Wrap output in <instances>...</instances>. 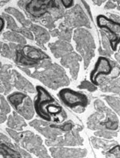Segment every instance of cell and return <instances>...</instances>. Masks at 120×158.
I'll return each instance as SVG.
<instances>
[{
	"mask_svg": "<svg viewBox=\"0 0 120 158\" xmlns=\"http://www.w3.org/2000/svg\"><path fill=\"white\" fill-rule=\"evenodd\" d=\"M37 97L34 101L35 110L37 114L47 122L53 121L59 123L61 118L64 120L67 117L62 107L58 104V102L49 94V93L44 89L43 87L37 86Z\"/></svg>",
	"mask_w": 120,
	"mask_h": 158,
	"instance_id": "cell-1",
	"label": "cell"
},
{
	"mask_svg": "<svg viewBox=\"0 0 120 158\" xmlns=\"http://www.w3.org/2000/svg\"><path fill=\"white\" fill-rule=\"evenodd\" d=\"M31 76L53 90L69 85V79L64 70L56 63H52L51 60L45 61L40 67L36 68Z\"/></svg>",
	"mask_w": 120,
	"mask_h": 158,
	"instance_id": "cell-2",
	"label": "cell"
},
{
	"mask_svg": "<svg viewBox=\"0 0 120 158\" xmlns=\"http://www.w3.org/2000/svg\"><path fill=\"white\" fill-rule=\"evenodd\" d=\"M13 51V60L19 67H38L46 60H50L49 56L44 51L28 45H15L9 44Z\"/></svg>",
	"mask_w": 120,
	"mask_h": 158,
	"instance_id": "cell-3",
	"label": "cell"
},
{
	"mask_svg": "<svg viewBox=\"0 0 120 158\" xmlns=\"http://www.w3.org/2000/svg\"><path fill=\"white\" fill-rule=\"evenodd\" d=\"M96 113L93 114L87 120V126L90 130H107L114 131L118 128V119L111 110L108 109L101 100L95 102Z\"/></svg>",
	"mask_w": 120,
	"mask_h": 158,
	"instance_id": "cell-4",
	"label": "cell"
},
{
	"mask_svg": "<svg viewBox=\"0 0 120 158\" xmlns=\"http://www.w3.org/2000/svg\"><path fill=\"white\" fill-rule=\"evenodd\" d=\"M6 131L17 143H20L23 148L34 153L40 158H51L42 143L40 136L31 131L17 132L12 129H6Z\"/></svg>",
	"mask_w": 120,
	"mask_h": 158,
	"instance_id": "cell-5",
	"label": "cell"
},
{
	"mask_svg": "<svg viewBox=\"0 0 120 158\" xmlns=\"http://www.w3.org/2000/svg\"><path fill=\"white\" fill-rule=\"evenodd\" d=\"M73 40L77 51L83 59L84 68L87 69L91 59L95 57V42L91 33L86 28H78L73 33Z\"/></svg>",
	"mask_w": 120,
	"mask_h": 158,
	"instance_id": "cell-6",
	"label": "cell"
},
{
	"mask_svg": "<svg viewBox=\"0 0 120 158\" xmlns=\"http://www.w3.org/2000/svg\"><path fill=\"white\" fill-rule=\"evenodd\" d=\"M59 2L56 0H30L19 1L18 5L24 9L31 19L41 23L44 18L51 14L52 9L56 7Z\"/></svg>",
	"mask_w": 120,
	"mask_h": 158,
	"instance_id": "cell-7",
	"label": "cell"
},
{
	"mask_svg": "<svg viewBox=\"0 0 120 158\" xmlns=\"http://www.w3.org/2000/svg\"><path fill=\"white\" fill-rule=\"evenodd\" d=\"M58 97L69 108L77 113L84 112L88 105V98L85 94L70 89H63L58 93Z\"/></svg>",
	"mask_w": 120,
	"mask_h": 158,
	"instance_id": "cell-8",
	"label": "cell"
},
{
	"mask_svg": "<svg viewBox=\"0 0 120 158\" xmlns=\"http://www.w3.org/2000/svg\"><path fill=\"white\" fill-rule=\"evenodd\" d=\"M97 24L100 28L106 31L113 51L117 50L118 43L120 42V24L103 15L97 16Z\"/></svg>",
	"mask_w": 120,
	"mask_h": 158,
	"instance_id": "cell-9",
	"label": "cell"
},
{
	"mask_svg": "<svg viewBox=\"0 0 120 158\" xmlns=\"http://www.w3.org/2000/svg\"><path fill=\"white\" fill-rule=\"evenodd\" d=\"M60 26L67 27L69 28L74 27L80 28L82 26L90 28V23L82 7L79 4H77L69 11L65 12L64 21L60 24Z\"/></svg>",
	"mask_w": 120,
	"mask_h": 158,
	"instance_id": "cell-10",
	"label": "cell"
},
{
	"mask_svg": "<svg viewBox=\"0 0 120 158\" xmlns=\"http://www.w3.org/2000/svg\"><path fill=\"white\" fill-rule=\"evenodd\" d=\"M82 130L77 127L68 132L63 136H60L53 140H46L48 146L53 148H61L63 146H79L83 144V139L80 136L79 131Z\"/></svg>",
	"mask_w": 120,
	"mask_h": 158,
	"instance_id": "cell-11",
	"label": "cell"
},
{
	"mask_svg": "<svg viewBox=\"0 0 120 158\" xmlns=\"http://www.w3.org/2000/svg\"><path fill=\"white\" fill-rule=\"evenodd\" d=\"M112 62L106 57H100L97 61L95 67L90 73V80L95 85H99V80L101 76H108L112 72Z\"/></svg>",
	"mask_w": 120,
	"mask_h": 158,
	"instance_id": "cell-12",
	"label": "cell"
},
{
	"mask_svg": "<svg viewBox=\"0 0 120 158\" xmlns=\"http://www.w3.org/2000/svg\"><path fill=\"white\" fill-rule=\"evenodd\" d=\"M30 126L32 127L36 128L41 134L48 139L49 140H53L58 137L64 135H62L63 131H61L59 129L52 127L51 125L48 124V123L42 122L41 120L36 119L34 121L31 122Z\"/></svg>",
	"mask_w": 120,
	"mask_h": 158,
	"instance_id": "cell-13",
	"label": "cell"
},
{
	"mask_svg": "<svg viewBox=\"0 0 120 158\" xmlns=\"http://www.w3.org/2000/svg\"><path fill=\"white\" fill-rule=\"evenodd\" d=\"M50 152L52 158H82L86 156L87 151L82 148H51Z\"/></svg>",
	"mask_w": 120,
	"mask_h": 158,
	"instance_id": "cell-14",
	"label": "cell"
},
{
	"mask_svg": "<svg viewBox=\"0 0 120 158\" xmlns=\"http://www.w3.org/2000/svg\"><path fill=\"white\" fill-rule=\"evenodd\" d=\"M81 60H82V57L73 51L70 54H67L66 56L63 57L62 59H60V64L69 69L71 76L76 80L79 72V63Z\"/></svg>",
	"mask_w": 120,
	"mask_h": 158,
	"instance_id": "cell-15",
	"label": "cell"
},
{
	"mask_svg": "<svg viewBox=\"0 0 120 158\" xmlns=\"http://www.w3.org/2000/svg\"><path fill=\"white\" fill-rule=\"evenodd\" d=\"M51 52L56 59H62L63 57L66 56L67 54L73 52V48L69 42L63 41H56L53 43L48 45Z\"/></svg>",
	"mask_w": 120,
	"mask_h": 158,
	"instance_id": "cell-16",
	"label": "cell"
},
{
	"mask_svg": "<svg viewBox=\"0 0 120 158\" xmlns=\"http://www.w3.org/2000/svg\"><path fill=\"white\" fill-rule=\"evenodd\" d=\"M11 65L5 64L1 67V93L7 94L12 89V70Z\"/></svg>",
	"mask_w": 120,
	"mask_h": 158,
	"instance_id": "cell-17",
	"label": "cell"
},
{
	"mask_svg": "<svg viewBox=\"0 0 120 158\" xmlns=\"http://www.w3.org/2000/svg\"><path fill=\"white\" fill-rule=\"evenodd\" d=\"M1 155L3 158H22L20 152L15 149L8 138L6 135L1 134Z\"/></svg>",
	"mask_w": 120,
	"mask_h": 158,
	"instance_id": "cell-18",
	"label": "cell"
},
{
	"mask_svg": "<svg viewBox=\"0 0 120 158\" xmlns=\"http://www.w3.org/2000/svg\"><path fill=\"white\" fill-rule=\"evenodd\" d=\"M99 85L102 91L110 92L120 94V72L111 78L106 79L105 81H100Z\"/></svg>",
	"mask_w": 120,
	"mask_h": 158,
	"instance_id": "cell-19",
	"label": "cell"
},
{
	"mask_svg": "<svg viewBox=\"0 0 120 158\" xmlns=\"http://www.w3.org/2000/svg\"><path fill=\"white\" fill-rule=\"evenodd\" d=\"M12 78L14 86L19 90H24L25 92L33 93L35 92V89L33 85L25 79L24 76H22L17 71L12 70Z\"/></svg>",
	"mask_w": 120,
	"mask_h": 158,
	"instance_id": "cell-20",
	"label": "cell"
},
{
	"mask_svg": "<svg viewBox=\"0 0 120 158\" xmlns=\"http://www.w3.org/2000/svg\"><path fill=\"white\" fill-rule=\"evenodd\" d=\"M29 29L32 31V33H34L35 40L37 41V43L45 50V44L49 41L50 33L43 27L34 24H32Z\"/></svg>",
	"mask_w": 120,
	"mask_h": 158,
	"instance_id": "cell-21",
	"label": "cell"
},
{
	"mask_svg": "<svg viewBox=\"0 0 120 158\" xmlns=\"http://www.w3.org/2000/svg\"><path fill=\"white\" fill-rule=\"evenodd\" d=\"M15 110L21 117H24L27 120L32 119L34 116L35 110L34 105L32 103V99L28 96L24 101V102Z\"/></svg>",
	"mask_w": 120,
	"mask_h": 158,
	"instance_id": "cell-22",
	"label": "cell"
},
{
	"mask_svg": "<svg viewBox=\"0 0 120 158\" xmlns=\"http://www.w3.org/2000/svg\"><path fill=\"white\" fill-rule=\"evenodd\" d=\"M27 123L19 114L14 112L7 119V127L14 131H22L25 127Z\"/></svg>",
	"mask_w": 120,
	"mask_h": 158,
	"instance_id": "cell-23",
	"label": "cell"
},
{
	"mask_svg": "<svg viewBox=\"0 0 120 158\" xmlns=\"http://www.w3.org/2000/svg\"><path fill=\"white\" fill-rule=\"evenodd\" d=\"M5 12H6L7 14H11L15 19H17L18 21L23 25L24 28H27L29 29L33 24L30 20L26 19L25 16L21 11H19V10L14 8V7H7V8L5 9Z\"/></svg>",
	"mask_w": 120,
	"mask_h": 158,
	"instance_id": "cell-24",
	"label": "cell"
},
{
	"mask_svg": "<svg viewBox=\"0 0 120 158\" xmlns=\"http://www.w3.org/2000/svg\"><path fill=\"white\" fill-rule=\"evenodd\" d=\"M100 34H101V46L99 49V54L103 55V57L106 56H110L113 53L111 46H110V39L108 37L107 34L103 30L100 31Z\"/></svg>",
	"mask_w": 120,
	"mask_h": 158,
	"instance_id": "cell-25",
	"label": "cell"
},
{
	"mask_svg": "<svg viewBox=\"0 0 120 158\" xmlns=\"http://www.w3.org/2000/svg\"><path fill=\"white\" fill-rule=\"evenodd\" d=\"M27 97H28V95L25 93H21V92H15L11 95H9L7 97V100L11 103V106L14 107V109L16 110L24 102Z\"/></svg>",
	"mask_w": 120,
	"mask_h": 158,
	"instance_id": "cell-26",
	"label": "cell"
},
{
	"mask_svg": "<svg viewBox=\"0 0 120 158\" xmlns=\"http://www.w3.org/2000/svg\"><path fill=\"white\" fill-rule=\"evenodd\" d=\"M2 37L5 40L11 41L12 43H18L19 45H26V39L22 36L20 33H15V32H5L2 35Z\"/></svg>",
	"mask_w": 120,
	"mask_h": 158,
	"instance_id": "cell-27",
	"label": "cell"
},
{
	"mask_svg": "<svg viewBox=\"0 0 120 158\" xmlns=\"http://www.w3.org/2000/svg\"><path fill=\"white\" fill-rule=\"evenodd\" d=\"M90 139H91V142H92L94 147L96 148H103V149L105 150H110V148H112L116 145L115 143H114V141L106 142V141H103L102 139L95 138V137H91Z\"/></svg>",
	"mask_w": 120,
	"mask_h": 158,
	"instance_id": "cell-28",
	"label": "cell"
},
{
	"mask_svg": "<svg viewBox=\"0 0 120 158\" xmlns=\"http://www.w3.org/2000/svg\"><path fill=\"white\" fill-rule=\"evenodd\" d=\"M105 100L108 105L120 116V98L111 96H106Z\"/></svg>",
	"mask_w": 120,
	"mask_h": 158,
	"instance_id": "cell-29",
	"label": "cell"
},
{
	"mask_svg": "<svg viewBox=\"0 0 120 158\" xmlns=\"http://www.w3.org/2000/svg\"><path fill=\"white\" fill-rule=\"evenodd\" d=\"M1 17L3 18L6 21V24H7L6 26H7L8 29H10L12 32H15V33H19L20 28L18 27V25L16 24V23H15V20L13 19V17H11V15H7L6 13H2V15H1Z\"/></svg>",
	"mask_w": 120,
	"mask_h": 158,
	"instance_id": "cell-30",
	"label": "cell"
},
{
	"mask_svg": "<svg viewBox=\"0 0 120 158\" xmlns=\"http://www.w3.org/2000/svg\"><path fill=\"white\" fill-rule=\"evenodd\" d=\"M11 112V108L4 97L1 96V123H4L6 120V115Z\"/></svg>",
	"mask_w": 120,
	"mask_h": 158,
	"instance_id": "cell-31",
	"label": "cell"
},
{
	"mask_svg": "<svg viewBox=\"0 0 120 158\" xmlns=\"http://www.w3.org/2000/svg\"><path fill=\"white\" fill-rule=\"evenodd\" d=\"M60 36H59V39L60 41H66V42H69L70 41L71 38H72V34H73V32H72V28H67V27H62L60 26Z\"/></svg>",
	"mask_w": 120,
	"mask_h": 158,
	"instance_id": "cell-32",
	"label": "cell"
},
{
	"mask_svg": "<svg viewBox=\"0 0 120 158\" xmlns=\"http://www.w3.org/2000/svg\"><path fill=\"white\" fill-rule=\"evenodd\" d=\"M51 127L53 128H56V129H59L61 131L63 132H70L71 131L73 130V123L72 122H67V123H64V124H61V125H55V124H51Z\"/></svg>",
	"mask_w": 120,
	"mask_h": 158,
	"instance_id": "cell-33",
	"label": "cell"
},
{
	"mask_svg": "<svg viewBox=\"0 0 120 158\" xmlns=\"http://www.w3.org/2000/svg\"><path fill=\"white\" fill-rule=\"evenodd\" d=\"M95 135H96V136L110 139L117 136V135H118V133H117L116 131H111L102 130V131H99L95 132Z\"/></svg>",
	"mask_w": 120,
	"mask_h": 158,
	"instance_id": "cell-34",
	"label": "cell"
},
{
	"mask_svg": "<svg viewBox=\"0 0 120 158\" xmlns=\"http://www.w3.org/2000/svg\"><path fill=\"white\" fill-rule=\"evenodd\" d=\"M1 55L5 57V58L13 59V51L9 45L1 43Z\"/></svg>",
	"mask_w": 120,
	"mask_h": 158,
	"instance_id": "cell-35",
	"label": "cell"
},
{
	"mask_svg": "<svg viewBox=\"0 0 120 158\" xmlns=\"http://www.w3.org/2000/svg\"><path fill=\"white\" fill-rule=\"evenodd\" d=\"M77 89H86L90 92H95L98 89V87L92 84L91 82H89L87 80H84L77 86Z\"/></svg>",
	"mask_w": 120,
	"mask_h": 158,
	"instance_id": "cell-36",
	"label": "cell"
},
{
	"mask_svg": "<svg viewBox=\"0 0 120 158\" xmlns=\"http://www.w3.org/2000/svg\"><path fill=\"white\" fill-rule=\"evenodd\" d=\"M107 158H120V146L116 144L106 153Z\"/></svg>",
	"mask_w": 120,
	"mask_h": 158,
	"instance_id": "cell-37",
	"label": "cell"
},
{
	"mask_svg": "<svg viewBox=\"0 0 120 158\" xmlns=\"http://www.w3.org/2000/svg\"><path fill=\"white\" fill-rule=\"evenodd\" d=\"M19 33L22 34L23 35V37H27V38H28V39H30V40L34 39V37H33V34H32V31L27 28H24V27L20 28Z\"/></svg>",
	"mask_w": 120,
	"mask_h": 158,
	"instance_id": "cell-38",
	"label": "cell"
},
{
	"mask_svg": "<svg viewBox=\"0 0 120 158\" xmlns=\"http://www.w3.org/2000/svg\"><path fill=\"white\" fill-rule=\"evenodd\" d=\"M117 7V4H116L115 1H107L106 3L105 9H107V10H110V9H114Z\"/></svg>",
	"mask_w": 120,
	"mask_h": 158,
	"instance_id": "cell-39",
	"label": "cell"
},
{
	"mask_svg": "<svg viewBox=\"0 0 120 158\" xmlns=\"http://www.w3.org/2000/svg\"><path fill=\"white\" fill-rule=\"evenodd\" d=\"M73 3H74V2L73 0H63V1H61V4L65 8H69V7H73Z\"/></svg>",
	"mask_w": 120,
	"mask_h": 158,
	"instance_id": "cell-40",
	"label": "cell"
},
{
	"mask_svg": "<svg viewBox=\"0 0 120 158\" xmlns=\"http://www.w3.org/2000/svg\"><path fill=\"white\" fill-rule=\"evenodd\" d=\"M60 33V31L59 30V29H52V30H51V32H50V35L54 37H59Z\"/></svg>",
	"mask_w": 120,
	"mask_h": 158,
	"instance_id": "cell-41",
	"label": "cell"
},
{
	"mask_svg": "<svg viewBox=\"0 0 120 158\" xmlns=\"http://www.w3.org/2000/svg\"><path fill=\"white\" fill-rule=\"evenodd\" d=\"M82 2V4L84 5V7H86V10H87V11H88V14H89V15H90V19H91V20H92L93 18H92V15H91V11H90V7H89L88 4H87V2H85V1H82V2Z\"/></svg>",
	"mask_w": 120,
	"mask_h": 158,
	"instance_id": "cell-42",
	"label": "cell"
},
{
	"mask_svg": "<svg viewBox=\"0 0 120 158\" xmlns=\"http://www.w3.org/2000/svg\"><path fill=\"white\" fill-rule=\"evenodd\" d=\"M18 148H19V152H21L22 155H23L24 158H32V156H31L30 155H29V154H28V152H27L24 151V149H22V148H19V147H18Z\"/></svg>",
	"mask_w": 120,
	"mask_h": 158,
	"instance_id": "cell-43",
	"label": "cell"
},
{
	"mask_svg": "<svg viewBox=\"0 0 120 158\" xmlns=\"http://www.w3.org/2000/svg\"><path fill=\"white\" fill-rule=\"evenodd\" d=\"M110 19H112V20H115V21L118 22L120 24V16L119 15H114V14H110Z\"/></svg>",
	"mask_w": 120,
	"mask_h": 158,
	"instance_id": "cell-44",
	"label": "cell"
},
{
	"mask_svg": "<svg viewBox=\"0 0 120 158\" xmlns=\"http://www.w3.org/2000/svg\"><path fill=\"white\" fill-rule=\"evenodd\" d=\"M0 24H1V26H0V30L2 32V30L3 29V28H4V19L2 17H1V19H0Z\"/></svg>",
	"mask_w": 120,
	"mask_h": 158,
	"instance_id": "cell-45",
	"label": "cell"
},
{
	"mask_svg": "<svg viewBox=\"0 0 120 158\" xmlns=\"http://www.w3.org/2000/svg\"><path fill=\"white\" fill-rule=\"evenodd\" d=\"M114 57H115L116 60L118 61V63H120V52L115 54V56H114Z\"/></svg>",
	"mask_w": 120,
	"mask_h": 158,
	"instance_id": "cell-46",
	"label": "cell"
},
{
	"mask_svg": "<svg viewBox=\"0 0 120 158\" xmlns=\"http://www.w3.org/2000/svg\"><path fill=\"white\" fill-rule=\"evenodd\" d=\"M93 2H94V3L98 5V6H100V5H101L102 3H103L105 1H93Z\"/></svg>",
	"mask_w": 120,
	"mask_h": 158,
	"instance_id": "cell-47",
	"label": "cell"
},
{
	"mask_svg": "<svg viewBox=\"0 0 120 158\" xmlns=\"http://www.w3.org/2000/svg\"><path fill=\"white\" fill-rule=\"evenodd\" d=\"M116 2V4H117V8H118V10H119L120 11V0H118V1H115Z\"/></svg>",
	"mask_w": 120,
	"mask_h": 158,
	"instance_id": "cell-48",
	"label": "cell"
},
{
	"mask_svg": "<svg viewBox=\"0 0 120 158\" xmlns=\"http://www.w3.org/2000/svg\"><path fill=\"white\" fill-rule=\"evenodd\" d=\"M119 50H120V47H119Z\"/></svg>",
	"mask_w": 120,
	"mask_h": 158,
	"instance_id": "cell-49",
	"label": "cell"
}]
</instances>
